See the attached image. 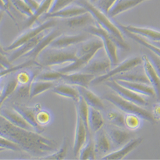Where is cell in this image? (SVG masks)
Instances as JSON below:
<instances>
[{"mask_svg":"<svg viewBox=\"0 0 160 160\" xmlns=\"http://www.w3.org/2000/svg\"><path fill=\"white\" fill-rule=\"evenodd\" d=\"M87 31L90 34L101 39L106 55L110 60L112 65L116 66L118 61L117 55L118 45L115 38L108 32L98 24L95 26H90Z\"/></svg>","mask_w":160,"mask_h":160,"instance_id":"5b68a950","label":"cell"},{"mask_svg":"<svg viewBox=\"0 0 160 160\" xmlns=\"http://www.w3.org/2000/svg\"><path fill=\"white\" fill-rule=\"evenodd\" d=\"M0 135L18 143L22 151L37 156H45L58 150L57 143L35 131L17 127L1 116Z\"/></svg>","mask_w":160,"mask_h":160,"instance_id":"6da1fadb","label":"cell"},{"mask_svg":"<svg viewBox=\"0 0 160 160\" xmlns=\"http://www.w3.org/2000/svg\"><path fill=\"white\" fill-rule=\"evenodd\" d=\"M104 121L100 112V110L89 106L88 113V125L90 130L96 132L104 126Z\"/></svg>","mask_w":160,"mask_h":160,"instance_id":"f1b7e54d","label":"cell"},{"mask_svg":"<svg viewBox=\"0 0 160 160\" xmlns=\"http://www.w3.org/2000/svg\"><path fill=\"white\" fill-rule=\"evenodd\" d=\"M76 1V0H54V2H53L52 6L50 8V10L48 14H51V13L57 12L72 4V3L75 2Z\"/></svg>","mask_w":160,"mask_h":160,"instance_id":"bcb514c9","label":"cell"},{"mask_svg":"<svg viewBox=\"0 0 160 160\" xmlns=\"http://www.w3.org/2000/svg\"><path fill=\"white\" fill-rule=\"evenodd\" d=\"M1 116L6 118L12 124L17 127L28 130L35 131L33 127L26 122V121L22 117V116L14 108L12 110L8 108L2 109Z\"/></svg>","mask_w":160,"mask_h":160,"instance_id":"44dd1931","label":"cell"},{"mask_svg":"<svg viewBox=\"0 0 160 160\" xmlns=\"http://www.w3.org/2000/svg\"><path fill=\"white\" fill-rule=\"evenodd\" d=\"M104 98L115 106L116 107L126 113L135 114L142 119L148 121L151 124H156V120L152 113L144 109L142 106L134 102L127 101L115 94H108L104 96Z\"/></svg>","mask_w":160,"mask_h":160,"instance_id":"277c9868","label":"cell"},{"mask_svg":"<svg viewBox=\"0 0 160 160\" xmlns=\"http://www.w3.org/2000/svg\"><path fill=\"white\" fill-rule=\"evenodd\" d=\"M31 85L32 84L20 85V87L18 88V92L19 93V95L22 97L30 96Z\"/></svg>","mask_w":160,"mask_h":160,"instance_id":"681fc988","label":"cell"},{"mask_svg":"<svg viewBox=\"0 0 160 160\" xmlns=\"http://www.w3.org/2000/svg\"><path fill=\"white\" fill-rule=\"evenodd\" d=\"M98 0H90V2L92 3H94V2H96Z\"/></svg>","mask_w":160,"mask_h":160,"instance_id":"11a10c76","label":"cell"},{"mask_svg":"<svg viewBox=\"0 0 160 160\" xmlns=\"http://www.w3.org/2000/svg\"><path fill=\"white\" fill-rule=\"evenodd\" d=\"M19 83L16 79H12L8 81L1 90L0 103L1 105L14 93L18 88Z\"/></svg>","mask_w":160,"mask_h":160,"instance_id":"74e56055","label":"cell"},{"mask_svg":"<svg viewBox=\"0 0 160 160\" xmlns=\"http://www.w3.org/2000/svg\"><path fill=\"white\" fill-rule=\"evenodd\" d=\"M121 85L134 91L138 94L142 95L143 96H149L152 97L156 96L155 92L153 87L148 84L141 83H135V82H130L124 80L115 79Z\"/></svg>","mask_w":160,"mask_h":160,"instance_id":"d4e9b609","label":"cell"},{"mask_svg":"<svg viewBox=\"0 0 160 160\" xmlns=\"http://www.w3.org/2000/svg\"><path fill=\"white\" fill-rule=\"evenodd\" d=\"M104 83L106 86H108L111 89H112L115 93H116L117 95L122 98L132 102H134L141 106L148 105V101H147L143 96L138 94L134 91L121 85L116 80L112 79L111 80H107V81H106Z\"/></svg>","mask_w":160,"mask_h":160,"instance_id":"ba28073f","label":"cell"},{"mask_svg":"<svg viewBox=\"0 0 160 160\" xmlns=\"http://www.w3.org/2000/svg\"><path fill=\"white\" fill-rule=\"evenodd\" d=\"M76 87L78 90L80 96L84 99L89 106H92L100 111H104L105 110L104 104L101 99L95 93L90 90L87 87L81 86H76Z\"/></svg>","mask_w":160,"mask_h":160,"instance_id":"cb8c5ba5","label":"cell"},{"mask_svg":"<svg viewBox=\"0 0 160 160\" xmlns=\"http://www.w3.org/2000/svg\"><path fill=\"white\" fill-rule=\"evenodd\" d=\"M95 133L96 136L94 140L96 152L100 154L108 153L112 148V142L107 132L103 129H101Z\"/></svg>","mask_w":160,"mask_h":160,"instance_id":"484cf974","label":"cell"},{"mask_svg":"<svg viewBox=\"0 0 160 160\" xmlns=\"http://www.w3.org/2000/svg\"><path fill=\"white\" fill-rule=\"evenodd\" d=\"M147 56H148L155 71L160 77V57L151 51H149V55Z\"/></svg>","mask_w":160,"mask_h":160,"instance_id":"c3c4849f","label":"cell"},{"mask_svg":"<svg viewBox=\"0 0 160 160\" xmlns=\"http://www.w3.org/2000/svg\"><path fill=\"white\" fill-rule=\"evenodd\" d=\"M142 60L144 72L149 80L151 85L154 90L158 101H160V77L153 68L148 56L145 55H143L142 57Z\"/></svg>","mask_w":160,"mask_h":160,"instance_id":"2e32d148","label":"cell"},{"mask_svg":"<svg viewBox=\"0 0 160 160\" xmlns=\"http://www.w3.org/2000/svg\"><path fill=\"white\" fill-rule=\"evenodd\" d=\"M113 79H119L124 80V81L135 82V83H141L150 85L149 80L145 72H124L121 74L117 75L116 76L112 78Z\"/></svg>","mask_w":160,"mask_h":160,"instance_id":"f546056e","label":"cell"},{"mask_svg":"<svg viewBox=\"0 0 160 160\" xmlns=\"http://www.w3.org/2000/svg\"><path fill=\"white\" fill-rule=\"evenodd\" d=\"M61 35L60 32L58 30H52L49 31L37 44V45L34 48L33 50L29 52L27 54L24 55L22 57L28 58L29 59L36 60L38 58L39 55L44 51L46 48H48L51 43L54 41V40Z\"/></svg>","mask_w":160,"mask_h":160,"instance_id":"7c38bea8","label":"cell"},{"mask_svg":"<svg viewBox=\"0 0 160 160\" xmlns=\"http://www.w3.org/2000/svg\"><path fill=\"white\" fill-rule=\"evenodd\" d=\"M52 92L56 94L69 98L74 102H78L81 98V96L76 87H74L69 84H61L52 88Z\"/></svg>","mask_w":160,"mask_h":160,"instance_id":"4316f807","label":"cell"},{"mask_svg":"<svg viewBox=\"0 0 160 160\" xmlns=\"http://www.w3.org/2000/svg\"><path fill=\"white\" fill-rule=\"evenodd\" d=\"M90 131L86 128L82 119L76 113V124L73 145V152L75 156L78 155L81 149L87 143Z\"/></svg>","mask_w":160,"mask_h":160,"instance_id":"9c48e42d","label":"cell"},{"mask_svg":"<svg viewBox=\"0 0 160 160\" xmlns=\"http://www.w3.org/2000/svg\"><path fill=\"white\" fill-rule=\"evenodd\" d=\"M53 2L54 0H42V2L40 3L38 9L34 13L33 16L28 19L27 21L28 26L30 27L40 17L48 14L50 10Z\"/></svg>","mask_w":160,"mask_h":160,"instance_id":"e575fe53","label":"cell"},{"mask_svg":"<svg viewBox=\"0 0 160 160\" xmlns=\"http://www.w3.org/2000/svg\"><path fill=\"white\" fill-rule=\"evenodd\" d=\"M49 30H46L41 33H40L33 38L31 39L28 42H26L18 49L14 50L12 55L9 57V60L11 62L17 60L18 58L22 57L26 54H27L29 52L34 49V48L37 45L40 41L49 32Z\"/></svg>","mask_w":160,"mask_h":160,"instance_id":"ffe728a7","label":"cell"},{"mask_svg":"<svg viewBox=\"0 0 160 160\" xmlns=\"http://www.w3.org/2000/svg\"><path fill=\"white\" fill-rule=\"evenodd\" d=\"M53 87H54V83L52 82L34 80L31 85L29 98L32 99L40 94H42V93L52 88Z\"/></svg>","mask_w":160,"mask_h":160,"instance_id":"d6a6232c","label":"cell"},{"mask_svg":"<svg viewBox=\"0 0 160 160\" xmlns=\"http://www.w3.org/2000/svg\"><path fill=\"white\" fill-rule=\"evenodd\" d=\"M87 12L88 10L82 5H79L78 4H76V5L71 4L57 12L51 13V14H46V15H44V18L45 19H50V18L69 19L76 16L85 14V13Z\"/></svg>","mask_w":160,"mask_h":160,"instance_id":"9a60e30c","label":"cell"},{"mask_svg":"<svg viewBox=\"0 0 160 160\" xmlns=\"http://www.w3.org/2000/svg\"><path fill=\"white\" fill-rule=\"evenodd\" d=\"M152 42V43H154V44L157 45L158 46L160 47V42Z\"/></svg>","mask_w":160,"mask_h":160,"instance_id":"db71d44e","label":"cell"},{"mask_svg":"<svg viewBox=\"0 0 160 160\" xmlns=\"http://www.w3.org/2000/svg\"><path fill=\"white\" fill-rule=\"evenodd\" d=\"M62 73L58 71H48L44 72L38 74L35 80L45 82H54L58 79H61Z\"/></svg>","mask_w":160,"mask_h":160,"instance_id":"b9f144b4","label":"cell"},{"mask_svg":"<svg viewBox=\"0 0 160 160\" xmlns=\"http://www.w3.org/2000/svg\"><path fill=\"white\" fill-rule=\"evenodd\" d=\"M11 2L12 5L22 14L28 17V18L33 16V12L24 0H11Z\"/></svg>","mask_w":160,"mask_h":160,"instance_id":"7bdbcfd3","label":"cell"},{"mask_svg":"<svg viewBox=\"0 0 160 160\" xmlns=\"http://www.w3.org/2000/svg\"><path fill=\"white\" fill-rule=\"evenodd\" d=\"M143 138L141 137L137 138H132L127 143L124 145L121 148L119 149L110 152L106 154L102 157V159L108 160H120L124 159L126 156H128L133 150H135L137 147L142 143Z\"/></svg>","mask_w":160,"mask_h":160,"instance_id":"4fadbf2b","label":"cell"},{"mask_svg":"<svg viewBox=\"0 0 160 160\" xmlns=\"http://www.w3.org/2000/svg\"><path fill=\"white\" fill-rule=\"evenodd\" d=\"M141 119L142 118L135 114L126 113L124 115L125 126L129 130H137L141 125Z\"/></svg>","mask_w":160,"mask_h":160,"instance_id":"ab89813d","label":"cell"},{"mask_svg":"<svg viewBox=\"0 0 160 160\" xmlns=\"http://www.w3.org/2000/svg\"><path fill=\"white\" fill-rule=\"evenodd\" d=\"M102 48H104L103 43L101 38L88 40V41H85L82 43V45L80 46L78 51L76 52V54L78 57H81L94 50H100Z\"/></svg>","mask_w":160,"mask_h":160,"instance_id":"4dcf8cb0","label":"cell"},{"mask_svg":"<svg viewBox=\"0 0 160 160\" xmlns=\"http://www.w3.org/2000/svg\"><path fill=\"white\" fill-rule=\"evenodd\" d=\"M69 148V139L67 137H65L63 140L61 148L55 152L45 156L44 157L40 158L41 159H48V160H61L65 159L67 156Z\"/></svg>","mask_w":160,"mask_h":160,"instance_id":"d590c367","label":"cell"},{"mask_svg":"<svg viewBox=\"0 0 160 160\" xmlns=\"http://www.w3.org/2000/svg\"><path fill=\"white\" fill-rule=\"evenodd\" d=\"M107 118L111 124L115 126L122 128L126 127L124 124V115L121 113L116 111H111L108 113Z\"/></svg>","mask_w":160,"mask_h":160,"instance_id":"ee69618b","label":"cell"},{"mask_svg":"<svg viewBox=\"0 0 160 160\" xmlns=\"http://www.w3.org/2000/svg\"><path fill=\"white\" fill-rule=\"evenodd\" d=\"M99 51V49H96L87 53L86 55L78 57L76 61L63 67V68L59 69L58 71L62 74L72 73L78 72L79 71H82L90 62V61L93 59V58L94 57V56Z\"/></svg>","mask_w":160,"mask_h":160,"instance_id":"e0dca14e","label":"cell"},{"mask_svg":"<svg viewBox=\"0 0 160 160\" xmlns=\"http://www.w3.org/2000/svg\"><path fill=\"white\" fill-rule=\"evenodd\" d=\"M56 24L57 22L55 19H53V18H50L49 20L44 22L43 23L30 28L28 30L19 35L11 44L4 48V51H12L18 49L40 33L46 30L51 29L54 27Z\"/></svg>","mask_w":160,"mask_h":160,"instance_id":"8992f818","label":"cell"},{"mask_svg":"<svg viewBox=\"0 0 160 160\" xmlns=\"http://www.w3.org/2000/svg\"><path fill=\"white\" fill-rule=\"evenodd\" d=\"M121 29L126 30L128 32L138 35L151 42H160V31L145 27H138L132 25L124 26L118 24Z\"/></svg>","mask_w":160,"mask_h":160,"instance_id":"d6986e66","label":"cell"},{"mask_svg":"<svg viewBox=\"0 0 160 160\" xmlns=\"http://www.w3.org/2000/svg\"><path fill=\"white\" fill-rule=\"evenodd\" d=\"M37 75L38 74L37 73H33L27 71H21L17 74L16 79L20 85H29L32 84Z\"/></svg>","mask_w":160,"mask_h":160,"instance_id":"60d3db41","label":"cell"},{"mask_svg":"<svg viewBox=\"0 0 160 160\" xmlns=\"http://www.w3.org/2000/svg\"><path fill=\"white\" fill-rule=\"evenodd\" d=\"M142 63H143L142 57L140 58L139 57H135L128 58L121 63L115 66V68L113 69H110L108 72L96 77L92 82L91 84L96 85L104 83L117 75L131 71Z\"/></svg>","mask_w":160,"mask_h":160,"instance_id":"52a82bcc","label":"cell"},{"mask_svg":"<svg viewBox=\"0 0 160 160\" xmlns=\"http://www.w3.org/2000/svg\"><path fill=\"white\" fill-rule=\"evenodd\" d=\"M74 3L83 6L90 13L97 24L108 32L115 38L118 48L124 50H128L129 49V46L125 42L121 28L110 19L107 14L87 0H76Z\"/></svg>","mask_w":160,"mask_h":160,"instance_id":"7a4b0ae2","label":"cell"},{"mask_svg":"<svg viewBox=\"0 0 160 160\" xmlns=\"http://www.w3.org/2000/svg\"><path fill=\"white\" fill-rule=\"evenodd\" d=\"M96 21L89 12L85 14L74 16L69 19H65V22L69 27L71 28H76L83 27L92 22Z\"/></svg>","mask_w":160,"mask_h":160,"instance_id":"83f0119b","label":"cell"},{"mask_svg":"<svg viewBox=\"0 0 160 160\" xmlns=\"http://www.w3.org/2000/svg\"><path fill=\"white\" fill-rule=\"evenodd\" d=\"M13 108L22 116L26 122L33 127L37 132L41 134L42 132H44V128L40 125L37 121V113H35V110L34 108L28 107V106H24L19 104H14Z\"/></svg>","mask_w":160,"mask_h":160,"instance_id":"ac0fdd59","label":"cell"},{"mask_svg":"<svg viewBox=\"0 0 160 160\" xmlns=\"http://www.w3.org/2000/svg\"><path fill=\"white\" fill-rule=\"evenodd\" d=\"M152 115L156 121L160 120V101L154 104Z\"/></svg>","mask_w":160,"mask_h":160,"instance_id":"816d5d0a","label":"cell"},{"mask_svg":"<svg viewBox=\"0 0 160 160\" xmlns=\"http://www.w3.org/2000/svg\"><path fill=\"white\" fill-rule=\"evenodd\" d=\"M0 148L1 150H9L12 151H22L20 146L8 138L0 136Z\"/></svg>","mask_w":160,"mask_h":160,"instance_id":"f6af8a7d","label":"cell"},{"mask_svg":"<svg viewBox=\"0 0 160 160\" xmlns=\"http://www.w3.org/2000/svg\"><path fill=\"white\" fill-rule=\"evenodd\" d=\"M37 122L42 126L48 124L51 122V116L47 110H41L36 115Z\"/></svg>","mask_w":160,"mask_h":160,"instance_id":"7dc6e473","label":"cell"},{"mask_svg":"<svg viewBox=\"0 0 160 160\" xmlns=\"http://www.w3.org/2000/svg\"><path fill=\"white\" fill-rule=\"evenodd\" d=\"M24 1L30 7L33 13H35L37 11L40 5V3L38 2L37 0H24Z\"/></svg>","mask_w":160,"mask_h":160,"instance_id":"f5cc1de1","label":"cell"},{"mask_svg":"<svg viewBox=\"0 0 160 160\" xmlns=\"http://www.w3.org/2000/svg\"><path fill=\"white\" fill-rule=\"evenodd\" d=\"M0 64H1V69H8L13 66L9 58L5 57L2 52L1 53V57H0Z\"/></svg>","mask_w":160,"mask_h":160,"instance_id":"f907efd6","label":"cell"},{"mask_svg":"<svg viewBox=\"0 0 160 160\" xmlns=\"http://www.w3.org/2000/svg\"><path fill=\"white\" fill-rule=\"evenodd\" d=\"M96 148L94 140L91 138L90 134L88 136L87 143L80 150L79 152V159L82 160L95 159H96Z\"/></svg>","mask_w":160,"mask_h":160,"instance_id":"836d02e7","label":"cell"},{"mask_svg":"<svg viewBox=\"0 0 160 160\" xmlns=\"http://www.w3.org/2000/svg\"><path fill=\"white\" fill-rule=\"evenodd\" d=\"M76 113L81 117L83 122H84L86 128L90 131V128L88 125V113H89V106L81 97L78 102H76Z\"/></svg>","mask_w":160,"mask_h":160,"instance_id":"8d00e7d4","label":"cell"},{"mask_svg":"<svg viewBox=\"0 0 160 160\" xmlns=\"http://www.w3.org/2000/svg\"><path fill=\"white\" fill-rule=\"evenodd\" d=\"M32 65H36L38 67H42V65L39 63L38 61L36 60H33V59H29L28 60H26L25 62H23L19 65L14 66L13 65L11 68L8 69H1V77L2 78L4 76H6L7 74L13 73V72H16L18 71L22 70L23 69L28 68L29 67H31Z\"/></svg>","mask_w":160,"mask_h":160,"instance_id":"f35d334b","label":"cell"},{"mask_svg":"<svg viewBox=\"0 0 160 160\" xmlns=\"http://www.w3.org/2000/svg\"><path fill=\"white\" fill-rule=\"evenodd\" d=\"M121 30L128 37H129V38H131L132 40H134L135 41L137 42L138 43L142 45L145 48H148L150 51L155 53L156 55L160 57V47H159L157 45L154 44V43L151 42V41H149V40L146 39L138 35L131 33L126 30H123V29H121Z\"/></svg>","mask_w":160,"mask_h":160,"instance_id":"1f68e13d","label":"cell"},{"mask_svg":"<svg viewBox=\"0 0 160 160\" xmlns=\"http://www.w3.org/2000/svg\"><path fill=\"white\" fill-rule=\"evenodd\" d=\"M112 63L109 58L92 59L81 71V72L91 74L102 75L108 72L112 67Z\"/></svg>","mask_w":160,"mask_h":160,"instance_id":"5bb4252c","label":"cell"},{"mask_svg":"<svg viewBox=\"0 0 160 160\" xmlns=\"http://www.w3.org/2000/svg\"><path fill=\"white\" fill-rule=\"evenodd\" d=\"M107 133L112 143L116 147L123 146L132 139L130 132L115 126L109 128Z\"/></svg>","mask_w":160,"mask_h":160,"instance_id":"7402d4cb","label":"cell"},{"mask_svg":"<svg viewBox=\"0 0 160 160\" xmlns=\"http://www.w3.org/2000/svg\"><path fill=\"white\" fill-rule=\"evenodd\" d=\"M96 76L85 72H72L68 74H62V79L67 84L76 86H81L88 88L90 84Z\"/></svg>","mask_w":160,"mask_h":160,"instance_id":"8fae6325","label":"cell"},{"mask_svg":"<svg viewBox=\"0 0 160 160\" xmlns=\"http://www.w3.org/2000/svg\"><path fill=\"white\" fill-rule=\"evenodd\" d=\"M145 1L147 0H116L110 8L107 14L111 18L115 17Z\"/></svg>","mask_w":160,"mask_h":160,"instance_id":"603a6c76","label":"cell"},{"mask_svg":"<svg viewBox=\"0 0 160 160\" xmlns=\"http://www.w3.org/2000/svg\"><path fill=\"white\" fill-rule=\"evenodd\" d=\"M78 57L76 52L65 49H57L48 47L39 55L38 62L42 66L53 67L65 63H71Z\"/></svg>","mask_w":160,"mask_h":160,"instance_id":"3957f363","label":"cell"},{"mask_svg":"<svg viewBox=\"0 0 160 160\" xmlns=\"http://www.w3.org/2000/svg\"><path fill=\"white\" fill-rule=\"evenodd\" d=\"M87 36L83 34L60 35L57 37L49 45V48L66 49L73 45L82 43L87 40Z\"/></svg>","mask_w":160,"mask_h":160,"instance_id":"30bf717a","label":"cell"}]
</instances>
